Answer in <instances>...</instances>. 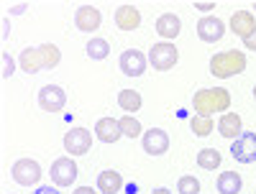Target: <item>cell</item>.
I'll return each instance as SVG.
<instances>
[{
	"label": "cell",
	"mask_w": 256,
	"mask_h": 194,
	"mask_svg": "<svg viewBox=\"0 0 256 194\" xmlns=\"http://www.w3.org/2000/svg\"><path fill=\"white\" fill-rule=\"evenodd\" d=\"M59 61H62V51L54 44L28 46L18 56V64H20V69H24L26 74H36L41 69H54V67H59Z\"/></svg>",
	"instance_id": "6da1fadb"
},
{
	"label": "cell",
	"mask_w": 256,
	"mask_h": 194,
	"mask_svg": "<svg viewBox=\"0 0 256 194\" xmlns=\"http://www.w3.org/2000/svg\"><path fill=\"white\" fill-rule=\"evenodd\" d=\"M192 107H195V115H202V118H210L212 113H226L230 107V95L223 87H205L195 92Z\"/></svg>",
	"instance_id": "7a4b0ae2"
},
{
	"label": "cell",
	"mask_w": 256,
	"mask_h": 194,
	"mask_svg": "<svg viewBox=\"0 0 256 194\" xmlns=\"http://www.w3.org/2000/svg\"><path fill=\"white\" fill-rule=\"evenodd\" d=\"M244 69H246V54L238 51V49H228V51H220V54H212V59H210V74L212 77L228 79V77L244 74Z\"/></svg>",
	"instance_id": "3957f363"
},
{
	"label": "cell",
	"mask_w": 256,
	"mask_h": 194,
	"mask_svg": "<svg viewBox=\"0 0 256 194\" xmlns=\"http://www.w3.org/2000/svg\"><path fill=\"white\" fill-rule=\"evenodd\" d=\"M180 61V51L174 44H169V41H159V44L152 46V51H148V64L156 69V72H166L177 67Z\"/></svg>",
	"instance_id": "277c9868"
},
{
	"label": "cell",
	"mask_w": 256,
	"mask_h": 194,
	"mask_svg": "<svg viewBox=\"0 0 256 194\" xmlns=\"http://www.w3.org/2000/svg\"><path fill=\"white\" fill-rule=\"evenodd\" d=\"M10 177H13V182H18L20 187H34V184H38V179H41V166H38V161H34V159H18V161L13 164V169H10Z\"/></svg>",
	"instance_id": "5b68a950"
},
{
	"label": "cell",
	"mask_w": 256,
	"mask_h": 194,
	"mask_svg": "<svg viewBox=\"0 0 256 194\" xmlns=\"http://www.w3.org/2000/svg\"><path fill=\"white\" fill-rule=\"evenodd\" d=\"M64 105H67V92H64L59 84H44L38 90V107L46 113H62Z\"/></svg>",
	"instance_id": "8992f818"
},
{
	"label": "cell",
	"mask_w": 256,
	"mask_h": 194,
	"mask_svg": "<svg viewBox=\"0 0 256 194\" xmlns=\"http://www.w3.org/2000/svg\"><path fill=\"white\" fill-rule=\"evenodd\" d=\"M92 148V133L88 128H72V131L64 136V151L70 156H84Z\"/></svg>",
	"instance_id": "52a82bcc"
},
{
	"label": "cell",
	"mask_w": 256,
	"mask_h": 194,
	"mask_svg": "<svg viewBox=\"0 0 256 194\" xmlns=\"http://www.w3.org/2000/svg\"><path fill=\"white\" fill-rule=\"evenodd\" d=\"M77 164H74V159H70V156H62V159H56L54 164H52V182L56 184V187H72L74 182H77Z\"/></svg>",
	"instance_id": "ba28073f"
},
{
	"label": "cell",
	"mask_w": 256,
	"mask_h": 194,
	"mask_svg": "<svg viewBox=\"0 0 256 194\" xmlns=\"http://www.w3.org/2000/svg\"><path fill=\"white\" fill-rule=\"evenodd\" d=\"M141 146L148 156H162L169 151V136L162 128H148V131L141 136Z\"/></svg>",
	"instance_id": "9c48e42d"
},
{
	"label": "cell",
	"mask_w": 256,
	"mask_h": 194,
	"mask_svg": "<svg viewBox=\"0 0 256 194\" xmlns=\"http://www.w3.org/2000/svg\"><path fill=\"white\" fill-rule=\"evenodd\" d=\"M230 154L238 164H254L256 161V133H244L230 143Z\"/></svg>",
	"instance_id": "30bf717a"
},
{
	"label": "cell",
	"mask_w": 256,
	"mask_h": 194,
	"mask_svg": "<svg viewBox=\"0 0 256 194\" xmlns=\"http://www.w3.org/2000/svg\"><path fill=\"white\" fill-rule=\"evenodd\" d=\"M226 33V23L220 18L216 15H205L198 20V38L205 41V44H216V41H220Z\"/></svg>",
	"instance_id": "8fae6325"
},
{
	"label": "cell",
	"mask_w": 256,
	"mask_h": 194,
	"mask_svg": "<svg viewBox=\"0 0 256 194\" xmlns=\"http://www.w3.org/2000/svg\"><path fill=\"white\" fill-rule=\"evenodd\" d=\"M102 23V13L95 8V5H82L77 8L74 13V26L82 31V33H95Z\"/></svg>",
	"instance_id": "7c38bea8"
},
{
	"label": "cell",
	"mask_w": 256,
	"mask_h": 194,
	"mask_svg": "<svg viewBox=\"0 0 256 194\" xmlns=\"http://www.w3.org/2000/svg\"><path fill=\"white\" fill-rule=\"evenodd\" d=\"M146 64H148V59L138 49H126L120 54V72L126 77H141L146 72Z\"/></svg>",
	"instance_id": "4fadbf2b"
},
{
	"label": "cell",
	"mask_w": 256,
	"mask_h": 194,
	"mask_svg": "<svg viewBox=\"0 0 256 194\" xmlns=\"http://www.w3.org/2000/svg\"><path fill=\"white\" fill-rule=\"evenodd\" d=\"M95 136H98V141H102V143H116V141H120V138H123L120 123H118L116 118H100V120L95 123Z\"/></svg>",
	"instance_id": "5bb4252c"
},
{
	"label": "cell",
	"mask_w": 256,
	"mask_h": 194,
	"mask_svg": "<svg viewBox=\"0 0 256 194\" xmlns=\"http://www.w3.org/2000/svg\"><path fill=\"white\" fill-rule=\"evenodd\" d=\"M230 31L236 33V36H241V38L251 36V33L256 31V18H254V13H251V10H236V13L230 15Z\"/></svg>",
	"instance_id": "9a60e30c"
},
{
	"label": "cell",
	"mask_w": 256,
	"mask_h": 194,
	"mask_svg": "<svg viewBox=\"0 0 256 194\" xmlns=\"http://www.w3.org/2000/svg\"><path fill=\"white\" fill-rule=\"evenodd\" d=\"M180 31H182V20H180V15H174V13H162V15L156 18V33H159L164 41L177 38Z\"/></svg>",
	"instance_id": "2e32d148"
},
{
	"label": "cell",
	"mask_w": 256,
	"mask_h": 194,
	"mask_svg": "<svg viewBox=\"0 0 256 194\" xmlns=\"http://www.w3.org/2000/svg\"><path fill=\"white\" fill-rule=\"evenodd\" d=\"M116 26L120 31H136L141 26V13L136 5H120L116 10Z\"/></svg>",
	"instance_id": "e0dca14e"
},
{
	"label": "cell",
	"mask_w": 256,
	"mask_h": 194,
	"mask_svg": "<svg viewBox=\"0 0 256 194\" xmlns=\"http://www.w3.org/2000/svg\"><path fill=\"white\" fill-rule=\"evenodd\" d=\"M218 133H220L223 138H228V141H236V136L241 138V136H244L241 115H236V113H226V115H220V120H218Z\"/></svg>",
	"instance_id": "ac0fdd59"
},
{
	"label": "cell",
	"mask_w": 256,
	"mask_h": 194,
	"mask_svg": "<svg viewBox=\"0 0 256 194\" xmlns=\"http://www.w3.org/2000/svg\"><path fill=\"white\" fill-rule=\"evenodd\" d=\"M98 189L102 194H118L123 189V177L118 174V171H113V169H105V171L98 174Z\"/></svg>",
	"instance_id": "d6986e66"
},
{
	"label": "cell",
	"mask_w": 256,
	"mask_h": 194,
	"mask_svg": "<svg viewBox=\"0 0 256 194\" xmlns=\"http://www.w3.org/2000/svg\"><path fill=\"white\" fill-rule=\"evenodd\" d=\"M241 187H244V179H241V174H236V171H223V174L218 177V182H216L218 194H238Z\"/></svg>",
	"instance_id": "ffe728a7"
},
{
	"label": "cell",
	"mask_w": 256,
	"mask_h": 194,
	"mask_svg": "<svg viewBox=\"0 0 256 194\" xmlns=\"http://www.w3.org/2000/svg\"><path fill=\"white\" fill-rule=\"evenodd\" d=\"M118 105L123 107L126 113H138L141 110V105H144V97H141V92H136V90H120L118 92Z\"/></svg>",
	"instance_id": "44dd1931"
},
{
	"label": "cell",
	"mask_w": 256,
	"mask_h": 194,
	"mask_svg": "<svg viewBox=\"0 0 256 194\" xmlns=\"http://www.w3.org/2000/svg\"><path fill=\"white\" fill-rule=\"evenodd\" d=\"M220 161H223V156H220L218 148H202L198 154V166L205 169V171H216L220 166Z\"/></svg>",
	"instance_id": "7402d4cb"
},
{
	"label": "cell",
	"mask_w": 256,
	"mask_h": 194,
	"mask_svg": "<svg viewBox=\"0 0 256 194\" xmlns=\"http://www.w3.org/2000/svg\"><path fill=\"white\" fill-rule=\"evenodd\" d=\"M84 51H88V56L90 59H95V61H100V59H105L110 54V44L105 38H98V36H92L90 41H88V46H84Z\"/></svg>",
	"instance_id": "603a6c76"
},
{
	"label": "cell",
	"mask_w": 256,
	"mask_h": 194,
	"mask_svg": "<svg viewBox=\"0 0 256 194\" xmlns=\"http://www.w3.org/2000/svg\"><path fill=\"white\" fill-rule=\"evenodd\" d=\"M190 128L192 133H195L198 138H205L212 133V128H216V123H212V118H202V115H192L190 118Z\"/></svg>",
	"instance_id": "cb8c5ba5"
},
{
	"label": "cell",
	"mask_w": 256,
	"mask_h": 194,
	"mask_svg": "<svg viewBox=\"0 0 256 194\" xmlns=\"http://www.w3.org/2000/svg\"><path fill=\"white\" fill-rule=\"evenodd\" d=\"M118 123H120V133H123L126 138H138V136H144L141 123H138L134 115H123Z\"/></svg>",
	"instance_id": "d4e9b609"
},
{
	"label": "cell",
	"mask_w": 256,
	"mask_h": 194,
	"mask_svg": "<svg viewBox=\"0 0 256 194\" xmlns=\"http://www.w3.org/2000/svg\"><path fill=\"white\" fill-rule=\"evenodd\" d=\"M177 192H180V194H200V182H198L195 177H180Z\"/></svg>",
	"instance_id": "484cf974"
},
{
	"label": "cell",
	"mask_w": 256,
	"mask_h": 194,
	"mask_svg": "<svg viewBox=\"0 0 256 194\" xmlns=\"http://www.w3.org/2000/svg\"><path fill=\"white\" fill-rule=\"evenodd\" d=\"M0 61H3V72H0V77L3 79H8L10 74H13V69H16V64H13V59H10V54H0Z\"/></svg>",
	"instance_id": "4316f807"
},
{
	"label": "cell",
	"mask_w": 256,
	"mask_h": 194,
	"mask_svg": "<svg viewBox=\"0 0 256 194\" xmlns=\"http://www.w3.org/2000/svg\"><path fill=\"white\" fill-rule=\"evenodd\" d=\"M244 46H246L248 51H256V31H254L251 36H246V38H244Z\"/></svg>",
	"instance_id": "83f0119b"
},
{
	"label": "cell",
	"mask_w": 256,
	"mask_h": 194,
	"mask_svg": "<svg viewBox=\"0 0 256 194\" xmlns=\"http://www.w3.org/2000/svg\"><path fill=\"white\" fill-rule=\"evenodd\" d=\"M28 5L26 3H18V5H10V15H20V13H24Z\"/></svg>",
	"instance_id": "f1b7e54d"
},
{
	"label": "cell",
	"mask_w": 256,
	"mask_h": 194,
	"mask_svg": "<svg viewBox=\"0 0 256 194\" xmlns=\"http://www.w3.org/2000/svg\"><path fill=\"white\" fill-rule=\"evenodd\" d=\"M34 194H62L59 189H52V187H38Z\"/></svg>",
	"instance_id": "f546056e"
},
{
	"label": "cell",
	"mask_w": 256,
	"mask_h": 194,
	"mask_svg": "<svg viewBox=\"0 0 256 194\" xmlns=\"http://www.w3.org/2000/svg\"><path fill=\"white\" fill-rule=\"evenodd\" d=\"M72 194H98V192H95L92 187H77V189H74Z\"/></svg>",
	"instance_id": "4dcf8cb0"
},
{
	"label": "cell",
	"mask_w": 256,
	"mask_h": 194,
	"mask_svg": "<svg viewBox=\"0 0 256 194\" xmlns=\"http://www.w3.org/2000/svg\"><path fill=\"white\" fill-rule=\"evenodd\" d=\"M195 8H198V10H202V13H208V10L216 8V3H195Z\"/></svg>",
	"instance_id": "1f68e13d"
},
{
	"label": "cell",
	"mask_w": 256,
	"mask_h": 194,
	"mask_svg": "<svg viewBox=\"0 0 256 194\" xmlns=\"http://www.w3.org/2000/svg\"><path fill=\"white\" fill-rule=\"evenodd\" d=\"M152 194H172V192H169V189H164V187H159V189H154Z\"/></svg>",
	"instance_id": "d6a6232c"
},
{
	"label": "cell",
	"mask_w": 256,
	"mask_h": 194,
	"mask_svg": "<svg viewBox=\"0 0 256 194\" xmlns=\"http://www.w3.org/2000/svg\"><path fill=\"white\" fill-rule=\"evenodd\" d=\"M3 38H8V20H3V33H0Z\"/></svg>",
	"instance_id": "836d02e7"
},
{
	"label": "cell",
	"mask_w": 256,
	"mask_h": 194,
	"mask_svg": "<svg viewBox=\"0 0 256 194\" xmlns=\"http://www.w3.org/2000/svg\"><path fill=\"white\" fill-rule=\"evenodd\" d=\"M254 100H256V84H254Z\"/></svg>",
	"instance_id": "e575fe53"
}]
</instances>
